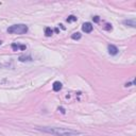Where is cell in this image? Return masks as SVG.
<instances>
[{"label":"cell","mask_w":136,"mask_h":136,"mask_svg":"<svg viewBox=\"0 0 136 136\" xmlns=\"http://www.w3.org/2000/svg\"><path fill=\"white\" fill-rule=\"evenodd\" d=\"M19 61H20V62H30V61H32V58H31V57L20 55V57H19Z\"/></svg>","instance_id":"8"},{"label":"cell","mask_w":136,"mask_h":136,"mask_svg":"<svg viewBox=\"0 0 136 136\" xmlns=\"http://www.w3.org/2000/svg\"><path fill=\"white\" fill-rule=\"evenodd\" d=\"M7 32L11 33V34H26L28 32V27L26 25H22V23H19V25H14V26H11L10 28L7 29Z\"/></svg>","instance_id":"2"},{"label":"cell","mask_w":136,"mask_h":136,"mask_svg":"<svg viewBox=\"0 0 136 136\" xmlns=\"http://www.w3.org/2000/svg\"><path fill=\"white\" fill-rule=\"evenodd\" d=\"M93 19H94L95 22H98L99 20H100V18H99V16H95V17H93Z\"/></svg>","instance_id":"13"},{"label":"cell","mask_w":136,"mask_h":136,"mask_svg":"<svg viewBox=\"0 0 136 136\" xmlns=\"http://www.w3.org/2000/svg\"><path fill=\"white\" fill-rule=\"evenodd\" d=\"M134 84H135V82H134V81H132L131 83H126V84H125V86L128 87V86H132V85H134Z\"/></svg>","instance_id":"14"},{"label":"cell","mask_w":136,"mask_h":136,"mask_svg":"<svg viewBox=\"0 0 136 136\" xmlns=\"http://www.w3.org/2000/svg\"><path fill=\"white\" fill-rule=\"evenodd\" d=\"M93 29H94V27H93V25L90 23V22H85V23H83V26H82V30L85 32V33H90L93 31Z\"/></svg>","instance_id":"3"},{"label":"cell","mask_w":136,"mask_h":136,"mask_svg":"<svg viewBox=\"0 0 136 136\" xmlns=\"http://www.w3.org/2000/svg\"><path fill=\"white\" fill-rule=\"evenodd\" d=\"M105 30H112V25H110V23H106L105 25Z\"/></svg>","instance_id":"12"},{"label":"cell","mask_w":136,"mask_h":136,"mask_svg":"<svg viewBox=\"0 0 136 136\" xmlns=\"http://www.w3.org/2000/svg\"><path fill=\"white\" fill-rule=\"evenodd\" d=\"M67 21H68V22H74V21H77V17H76V16H74V15H70V16H68V18H67Z\"/></svg>","instance_id":"11"},{"label":"cell","mask_w":136,"mask_h":136,"mask_svg":"<svg viewBox=\"0 0 136 136\" xmlns=\"http://www.w3.org/2000/svg\"><path fill=\"white\" fill-rule=\"evenodd\" d=\"M81 36H82V34L79 33V32H76V33H74V34L71 35V38L75 39V41H77V39H80L81 38Z\"/></svg>","instance_id":"9"},{"label":"cell","mask_w":136,"mask_h":136,"mask_svg":"<svg viewBox=\"0 0 136 136\" xmlns=\"http://www.w3.org/2000/svg\"><path fill=\"white\" fill-rule=\"evenodd\" d=\"M123 23L126 25V26L132 27V28H135L136 27V21H135L134 18H132V19H128V20H123Z\"/></svg>","instance_id":"7"},{"label":"cell","mask_w":136,"mask_h":136,"mask_svg":"<svg viewBox=\"0 0 136 136\" xmlns=\"http://www.w3.org/2000/svg\"><path fill=\"white\" fill-rule=\"evenodd\" d=\"M26 46L25 45H18V44H13L12 45V49L13 51H17V50H26Z\"/></svg>","instance_id":"5"},{"label":"cell","mask_w":136,"mask_h":136,"mask_svg":"<svg viewBox=\"0 0 136 136\" xmlns=\"http://www.w3.org/2000/svg\"><path fill=\"white\" fill-rule=\"evenodd\" d=\"M39 131H43L45 133H48L54 136H76L80 135L81 132L71 130V129H65V128H58V126H42L37 128Z\"/></svg>","instance_id":"1"},{"label":"cell","mask_w":136,"mask_h":136,"mask_svg":"<svg viewBox=\"0 0 136 136\" xmlns=\"http://www.w3.org/2000/svg\"><path fill=\"white\" fill-rule=\"evenodd\" d=\"M52 88H53L54 92H60V90L62 89V83L59 82V81H55L52 85Z\"/></svg>","instance_id":"6"},{"label":"cell","mask_w":136,"mask_h":136,"mask_svg":"<svg viewBox=\"0 0 136 136\" xmlns=\"http://www.w3.org/2000/svg\"><path fill=\"white\" fill-rule=\"evenodd\" d=\"M53 33V30L51 28H46L45 29V34H46V36H51Z\"/></svg>","instance_id":"10"},{"label":"cell","mask_w":136,"mask_h":136,"mask_svg":"<svg viewBox=\"0 0 136 136\" xmlns=\"http://www.w3.org/2000/svg\"><path fill=\"white\" fill-rule=\"evenodd\" d=\"M107 50H108V53H110L111 55H116V54L118 53V48L116 46H114V45H108Z\"/></svg>","instance_id":"4"},{"label":"cell","mask_w":136,"mask_h":136,"mask_svg":"<svg viewBox=\"0 0 136 136\" xmlns=\"http://www.w3.org/2000/svg\"><path fill=\"white\" fill-rule=\"evenodd\" d=\"M59 110H61V112H62L63 114H65V111H64V108H63V107H61V108H59Z\"/></svg>","instance_id":"15"}]
</instances>
